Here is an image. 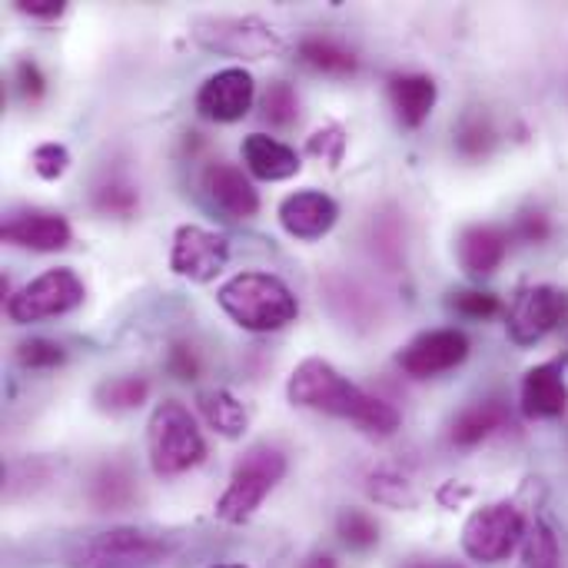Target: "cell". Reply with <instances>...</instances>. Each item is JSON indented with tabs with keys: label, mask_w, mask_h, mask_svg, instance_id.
Returning <instances> with one entry per match:
<instances>
[{
	"label": "cell",
	"mask_w": 568,
	"mask_h": 568,
	"mask_svg": "<svg viewBox=\"0 0 568 568\" xmlns=\"http://www.w3.org/2000/svg\"><path fill=\"white\" fill-rule=\"evenodd\" d=\"M286 396L300 409H316L326 416L349 419L369 436H393L399 429V409L396 406H389L379 396H369L366 389L349 383L333 363L316 359V356L303 359L293 369V376L286 383Z\"/></svg>",
	"instance_id": "cell-1"
},
{
	"label": "cell",
	"mask_w": 568,
	"mask_h": 568,
	"mask_svg": "<svg viewBox=\"0 0 568 568\" xmlns=\"http://www.w3.org/2000/svg\"><path fill=\"white\" fill-rule=\"evenodd\" d=\"M216 303L246 333H280L300 316L293 290L280 276L260 270H246L226 280L216 290Z\"/></svg>",
	"instance_id": "cell-2"
},
{
	"label": "cell",
	"mask_w": 568,
	"mask_h": 568,
	"mask_svg": "<svg viewBox=\"0 0 568 568\" xmlns=\"http://www.w3.org/2000/svg\"><path fill=\"white\" fill-rule=\"evenodd\" d=\"M146 453L153 473L163 479L183 476L206 459V439L183 403L166 399L153 409L146 426Z\"/></svg>",
	"instance_id": "cell-3"
},
{
	"label": "cell",
	"mask_w": 568,
	"mask_h": 568,
	"mask_svg": "<svg viewBox=\"0 0 568 568\" xmlns=\"http://www.w3.org/2000/svg\"><path fill=\"white\" fill-rule=\"evenodd\" d=\"M286 476V456L276 446H253L240 456V463L230 473L226 493L216 499V516L230 526H243L256 516V509L266 503V496L283 483Z\"/></svg>",
	"instance_id": "cell-4"
},
{
	"label": "cell",
	"mask_w": 568,
	"mask_h": 568,
	"mask_svg": "<svg viewBox=\"0 0 568 568\" xmlns=\"http://www.w3.org/2000/svg\"><path fill=\"white\" fill-rule=\"evenodd\" d=\"M526 516L513 503H493L476 509L463 526V549L483 566L506 562L526 542Z\"/></svg>",
	"instance_id": "cell-5"
},
{
	"label": "cell",
	"mask_w": 568,
	"mask_h": 568,
	"mask_svg": "<svg viewBox=\"0 0 568 568\" xmlns=\"http://www.w3.org/2000/svg\"><path fill=\"white\" fill-rule=\"evenodd\" d=\"M193 40L213 53L240 57V60H266L280 53V33L263 17H200L193 23Z\"/></svg>",
	"instance_id": "cell-6"
},
{
	"label": "cell",
	"mask_w": 568,
	"mask_h": 568,
	"mask_svg": "<svg viewBox=\"0 0 568 568\" xmlns=\"http://www.w3.org/2000/svg\"><path fill=\"white\" fill-rule=\"evenodd\" d=\"M87 290H83V280L67 270V266H57V270H47L40 273L37 280H30L27 286H20L10 300H7V316L10 323L17 326H27V323H40V320H50V316H63L70 310H77L83 303Z\"/></svg>",
	"instance_id": "cell-7"
},
{
	"label": "cell",
	"mask_w": 568,
	"mask_h": 568,
	"mask_svg": "<svg viewBox=\"0 0 568 568\" xmlns=\"http://www.w3.org/2000/svg\"><path fill=\"white\" fill-rule=\"evenodd\" d=\"M173 546L143 529H110L90 539L77 568H153L170 559Z\"/></svg>",
	"instance_id": "cell-8"
},
{
	"label": "cell",
	"mask_w": 568,
	"mask_h": 568,
	"mask_svg": "<svg viewBox=\"0 0 568 568\" xmlns=\"http://www.w3.org/2000/svg\"><path fill=\"white\" fill-rule=\"evenodd\" d=\"M226 263H230V240L223 233L196 226V223L176 226L173 246H170V270L180 280L210 283L226 270Z\"/></svg>",
	"instance_id": "cell-9"
},
{
	"label": "cell",
	"mask_w": 568,
	"mask_h": 568,
	"mask_svg": "<svg viewBox=\"0 0 568 568\" xmlns=\"http://www.w3.org/2000/svg\"><path fill=\"white\" fill-rule=\"evenodd\" d=\"M566 293L559 286L539 283V286H529L516 296L509 320H506V333L516 346H536L566 320Z\"/></svg>",
	"instance_id": "cell-10"
},
{
	"label": "cell",
	"mask_w": 568,
	"mask_h": 568,
	"mask_svg": "<svg viewBox=\"0 0 568 568\" xmlns=\"http://www.w3.org/2000/svg\"><path fill=\"white\" fill-rule=\"evenodd\" d=\"M469 356V336L463 329H429L423 336H416L399 356V369L413 379H433L443 376L456 366H463Z\"/></svg>",
	"instance_id": "cell-11"
},
{
	"label": "cell",
	"mask_w": 568,
	"mask_h": 568,
	"mask_svg": "<svg viewBox=\"0 0 568 568\" xmlns=\"http://www.w3.org/2000/svg\"><path fill=\"white\" fill-rule=\"evenodd\" d=\"M256 100V80L243 67L216 70L196 90V113L213 123H236L250 113Z\"/></svg>",
	"instance_id": "cell-12"
},
{
	"label": "cell",
	"mask_w": 568,
	"mask_h": 568,
	"mask_svg": "<svg viewBox=\"0 0 568 568\" xmlns=\"http://www.w3.org/2000/svg\"><path fill=\"white\" fill-rule=\"evenodd\" d=\"M3 243L20 246V250H33V253H57L67 250L73 240L70 223L60 213H47V210H23V213H10L0 226Z\"/></svg>",
	"instance_id": "cell-13"
},
{
	"label": "cell",
	"mask_w": 568,
	"mask_h": 568,
	"mask_svg": "<svg viewBox=\"0 0 568 568\" xmlns=\"http://www.w3.org/2000/svg\"><path fill=\"white\" fill-rule=\"evenodd\" d=\"M339 220V206L323 190H300L280 203V226L296 240H323Z\"/></svg>",
	"instance_id": "cell-14"
},
{
	"label": "cell",
	"mask_w": 568,
	"mask_h": 568,
	"mask_svg": "<svg viewBox=\"0 0 568 568\" xmlns=\"http://www.w3.org/2000/svg\"><path fill=\"white\" fill-rule=\"evenodd\" d=\"M519 403H523V413L529 419H559V416H566V359H549V363L532 366L526 373V379H523Z\"/></svg>",
	"instance_id": "cell-15"
},
{
	"label": "cell",
	"mask_w": 568,
	"mask_h": 568,
	"mask_svg": "<svg viewBox=\"0 0 568 568\" xmlns=\"http://www.w3.org/2000/svg\"><path fill=\"white\" fill-rule=\"evenodd\" d=\"M203 190L213 200L216 210H223L230 220H253L260 213V190L236 163H213L203 173Z\"/></svg>",
	"instance_id": "cell-16"
},
{
	"label": "cell",
	"mask_w": 568,
	"mask_h": 568,
	"mask_svg": "<svg viewBox=\"0 0 568 568\" xmlns=\"http://www.w3.org/2000/svg\"><path fill=\"white\" fill-rule=\"evenodd\" d=\"M456 253L469 276H493L509 253V233L493 223H473L459 233Z\"/></svg>",
	"instance_id": "cell-17"
},
{
	"label": "cell",
	"mask_w": 568,
	"mask_h": 568,
	"mask_svg": "<svg viewBox=\"0 0 568 568\" xmlns=\"http://www.w3.org/2000/svg\"><path fill=\"white\" fill-rule=\"evenodd\" d=\"M439 100V87L429 73H393L389 77V103L396 120L406 130H416L429 120Z\"/></svg>",
	"instance_id": "cell-18"
},
{
	"label": "cell",
	"mask_w": 568,
	"mask_h": 568,
	"mask_svg": "<svg viewBox=\"0 0 568 568\" xmlns=\"http://www.w3.org/2000/svg\"><path fill=\"white\" fill-rule=\"evenodd\" d=\"M243 163L250 170V176L266 180V183H280L290 180L303 170V160L293 146H286L276 136L266 133H250L243 140Z\"/></svg>",
	"instance_id": "cell-19"
},
{
	"label": "cell",
	"mask_w": 568,
	"mask_h": 568,
	"mask_svg": "<svg viewBox=\"0 0 568 568\" xmlns=\"http://www.w3.org/2000/svg\"><path fill=\"white\" fill-rule=\"evenodd\" d=\"M509 426H513L509 409H506L499 399H483V403L466 406V409L453 419L449 439H453V446H459V449H473V446L486 443L489 436H496L499 429H509Z\"/></svg>",
	"instance_id": "cell-20"
},
{
	"label": "cell",
	"mask_w": 568,
	"mask_h": 568,
	"mask_svg": "<svg viewBox=\"0 0 568 568\" xmlns=\"http://www.w3.org/2000/svg\"><path fill=\"white\" fill-rule=\"evenodd\" d=\"M196 406H200L206 426L213 433H220L223 439H240L246 433V426H250L246 406L233 393H226V389H206V393H200L196 396Z\"/></svg>",
	"instance_id": "cell-21"
},
{
	"label": "cell",
	"mask_w": 568,
	"mask_h": 568,
	"mask_svg": "<svg viewBox=\"0 0 568 568\" xmlns=\"http://www.w3.org/2000/svg\"><path fill=\"white\" fill-rule=\"evenodd\" d=\"M296 53H300V60L306 67L320 70V73H329V77H349L359 67L356 53L349 47H343L339 40H333V37H316V33L303 37Z\"/></svg>",
	"instance_id": "cell-22"
},
{
	"label": "cell",
	"mask_w": 568,
	"mask_h": 568,
	"mask_svg": "<svg viewBox=\"0 0 568 568\" xmlns=\"http://www.w3.org/2000/svg\"><path fill=\"white\" fill-rule=\"evenodd\" d=\"M93 399L103 413H130L150 399V383L143 376H113L97 386Z\"/></svg>",
	"instance_id": "cell-23"
},
{
	"label": "cell",
	"mask_w": 568,
	"mask_h": 568,
	"mask_svg": "<svg viewBox=\"0 0 568 568\" xmlns=\"http://www.w3.org/2000/svg\"><path fill=\"white\" fill-rule=\"evenodd\" d=\"M493 146H496L493 120L483 110H469L456 126V150L469 160H483V156H489Z\"/></svg>",
	"instance_id": "cell-24"
},
{
	"label": "cell",
	"mask_w": 568,
	"mask_h": 568,
	"mask_svg": "<svg viewBox=\"0 0 568 568\" xmlns=\"http://www.w3.org/2000/svg\"><path fill=\"white\" fill-rule=\"evenodd\" d=\"M260 106H263V120H266L270 126H280V130H283V126H293V123L300 120V93H296V87L286 83V80H273V83L266 87Z\"/></svg>",
	"instance_id": "cell-25"
},
{
	"label": "cell",
	"mask_w": 568,
	"mask_h": 568,
	"mask_svg": "<svg viewBox=\"0 0 568 568\" xmlns=\"http://www.w3.org/2000/svg\"><path fill=\"white\" fill-rule=\"evenodd\" d=\"M93 206H97L103 216H120V220H126V216H133V213L140 210V193H136V186L126 183V180H106V183H100V186L93 190Z\"/></svg>",
	"instance_id": "cell-26"
},
{
	"label": "cell",
	"mask_w": 568,
	"mask_h": 568,
	"mask_svg": "<svg viewBox=\"0 0 568 568\" xmlns=\"http://www.w3.org/2000/svg\"><path fill=\"white\" fill-rule=\"evenodd\" d=\"M336 536L349 546V549H376L379 546V526L369 513L363 509H343L336 519Z\"/></svg>",
	"instance_id": "cell-27"
},
{
	"label": "cell",
	"mask_w": 568,
	"mask_h": 568,
	"mask_svg": "<svg viewBox=\"0 0 568 568\" xmlns=\"http://www.w3.org/2000/svg\"><path fill=\"white\" fill-rule=\"evenodd\" d=\"M523 568H559V539L546 523H536L523 542Z\"/></svg>",
	"instance_id": "cell-28"
},
{
	"label": "cell",
	"mask_w": 568,
	"mask_h": 568,
	"mask_svg": "<svg viewBox=\"0 0 568 568\" xmlns=\"http://www.w3.org/2000/svg\"><path fill=\"white\" fill-rule=\"evenodd\" d=\"M133 499V483L120 466H106L93 483V503L100 509H120Z\"/></svg>",
	"instance_id": "cell-29"
},
{
	"label": "cell",
	"mask_w": 568,
	"mask_h": 568,
	"mask_svg": "<svg viewBox=\"0 0 568 568\" xmlns=\"http://www.w3.org/2000/svg\"><path fill=\"white\" fill-rule=\"evenodd\" d=\"M63 359H67L63 346L53 339H43V336H30L17 346V363L23 369H57V366H63Z\"/></svg>",
	"instance_id": "cell-30"
},
{
	"label": "cell",
	"mask_w": 568,
	"mask_h": 568,
	"mask_svg": "<svg viewBox=\"0 0 568 568\" xmlns=\"http://www.w3.org/2000/svg\"><path fill=\"white\" fill-rule=\"evenodd\" d=\"M369 496L383 506H393V509H413L416 506L409 483L396 473H373L369 476Z\"/></svg>",
	"instance_id": "cell-31"
},
{
	"label": "cell",
	"mask_w": 568,
	"mask_h": 568,
	"mask_svg": "<svg viewBox=\"0 0 568 568\" xmlns=\"http://www.w3.org/2000/svg\"><path fill=\"white\" fill-rule=\"evenodd\" d=\"M449 310H456V313L466 316V320H489V316H499V313H503V303H499L496 293L463 290V293H453Z\"/></svg>",
	"instance_id": "cell-32"
},
{
	"label": "cell",
	"mask_w": 568,
	"mask_h": 568,
	"mask_svg": "<svg viewBox=\"0 0 568 568\" xmlns=\"http://www.w3.org/2000/svg\"><path fill=\"white\" fill-rule=\"evenodd\" d=\"M343 150H346V130H343L339 123H326V126H320V130L306 140V153L326 160L329 166H339Z\"/></svg>",
	"instance_id": "cell-33"
},
{
	"label": "cell",
	"mask_w": 568,
	"mask_h": 568,
	"mask_svg": "<svg viewBox=\"0 0 568 568\" xmlns=\"http://www.w3.org/2000/svg\"><path fill=\"white\" fill-rule=\"evenodd\" d=\"M30 163L40 180H60L70 170V150L63 143H40L33 146Z\"/></svg>",
	"instance_id": "cell-34"
},
{
	"label": "cell",
	"mask_w": 568,
	"mask_h": 568,
	"mask_svg": "<svg viewBox=\"0 0 568 568\" xmlns=\"http://www.w3.org/2000/svg\"><path fill=\"white\" fill-rule=\"evenodd\" d=\"M509 236H516V240H523V243H546V240L552 236V223H549V216H546L542 210H523V213L516 216Z\"/></svg>",
	"instance_id": "cell-35"
},
{
	"label": "cell",
	"mask_w": 568,
	"mask_h": 568,
	"mask_svg": "<svg viewBox=\"0 0 568 568\" xmlns=\"http://www.w3.org/2000/svg\"><path fill=\"white\" fill-rule=\"evenodd\" d=\"M13 80H17V90H20L23 100H40V97H43L47 80H43V73H40V67H37L33 60H17Z\"/></svg>",
	"instance_id": "cell-36"
},
{
	"label": "cell",
	"mask_w": 568,
	"mask_h": 568,
	"mask_svg": "<svg viewBox=\"0 0 568 568\" xmlns=\"http://www.w3.org/2000/svg\"><path fill=\"white\" fill-rule=\"evenodd\" d=\"M166 369L176 379H196L200 376V356H196V349L186 346V343H176L170 349V356H166Z\"/></svg>",
	"instance_id": "cell-37"
},
{
	"label": "cell",
	"mask_w": 568,
	"mask_h": 568,
	"mask_svg": "<svg viewBox=\"0 0 568 568\" xmlns=\"http://www.w3.org/2000/svg\"><path fill=\"white\" fill-rule=\"evenodd\" d=\"M17 10L30 20H57L63 17L67 3L63 0H17Z\"/></svg>",
	"instance_id": "cell-38"
},
{
	"label": "cell",
	"mask_w": 568,
	"mask_h": 568,
	"mask_svg": "<svg viewBox=\"0 0 568 568\" xmlns=\"http://www.w3.org/2000/svg\"><path fill=\"white\" fill-rule=\"evenodd\" d=\"M403 568H466V566H459V562H453V559H409V562H403Z\"/></svg>",
	"instance_id": "cell-39"
},
{
	"label": "cell",
	"mask_w": 568,
	"mask_h": 568,
	"mask_svg": "<svg viewBox=\"0 0 568 568\" xmlns=\"http://www.w3.org/2000/svg\"><path fill=\"white\" fill-rule=\"evenodd\" d=\"M300 568H336V559H333V556L316 552V556H310V559H306Z\"/></svg>",
	"instance_id": "cell-40"
},
{
	"label": "cell",
	"mask_w": 568,
	"mask_h": 568,
	"mask_svg": "<svg viewBox=\"0 0 568 568\" xmlns=\"http://www.w3.org/2000/svg\"><path fill=\"white\" fill-rule=\"evenodd\" d=\"M210 568H246V566H240V562H223V566H210Z\"/></svg>",
	"instance_id": "cell-41"
}]
</instances>
